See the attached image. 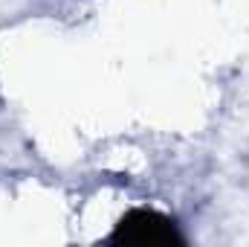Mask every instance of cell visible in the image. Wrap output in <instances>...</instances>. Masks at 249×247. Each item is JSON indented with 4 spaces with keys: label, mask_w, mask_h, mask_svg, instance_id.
Listing matches in <instances>:
<instances>
[{
    "label": "cell",
    "mask_w": 249,
    "mask_h": 247,
    "mask_svg": "<svg viewBox=\"0 0 249 247\" xmlns=\"http://www.w3.org/2000/svg\"><path fill=\"white\" fill-rule=\"evenodd\" d=\"M113 242H127V245H177L183 242L180 236V227L171 215L160 212V209H151V206H136V209H127L122 215V221L113 227L110 233Z\"/></svg>",
    "instance_id": "6da1fadb"
}]
</instances>
